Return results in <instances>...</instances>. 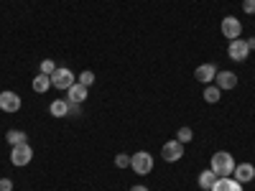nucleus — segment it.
I'll return each instance as SVG.
<instances>
[{
	"mask_svg": "<svg viewBox=\"0 0 255 191\" xmlns=\"http://www.w3.org/2000/svg\"><path fill=\"white\" fill-rule=\"evenodd\" d=\"M235 158H232L227 151H217L215 156H212V161H209V168L215 171L220 179H225V176H232V171H235Z\"/></svg>",
	"mask_w": 255,
	"mask_h": 191,
	"instance_id": "nucleus-1",
	"label": "nucleus"
},
{
	"mask_svg": "<svg viewBox=\"0 0 255 191\" xmlns=\"http://www.w3.org/2000/svg\"><path fill=\"white\" fill-rule=\"evenodd\" d=\"M74 82H77V77H74V72L69 67H56L54 74H51V87H56L61 92H67Z\"/></svg>",
	"mask_w": 255,
	"mask_h": 191,
	"instance_id": "nucleus-2",
	"label": "nucleus"
},
{
	"mask_svg": "<svg viewBox=\"0 0 255 191\" xmlns=\"http://www.w3.org/2000/svg\"><path fill=\"white\" fill-rule=\"evenodd\" d=\"M130 168H133L138 176L151 174V171H153V156H151V153H145V151L133 153V156H130Z\"/></svg>",
	"mask_w": 255,
	"mask_h": 191,
	"instance_id": "nucleus-3",
	"label": "nucleus"
},
{
	"mask_svg": "<svg viewBox=\"0 0 255 191\" xmlns=\"http://www.w3.org/2000/svg\"><path fill=\"white\" fill-rule=\"evenodd\" d=\"M33 161V148L28 143H20L10 148V163L13 166H28Z\"/></svg>",
	"mask_w": 255,
	"mask_h": 191,
	"instance_id": "nucleus-4",
	"label": "nucleus"
},
{
	"mask_svg": "<svg viewBox=\"0 0 255 191\" xmlns=\"http://www.w3.org/2000/svg\"><path fill=\"white\" fill-rule=\"evenodd\" d=\"M161 156H163L166 163H176V161H181V156H184V143H179V140H168V143L161 148Z\"/></svg>",
	"mask_w": 255,
	"mask_h": 191,
	"instance_id": "nucleus-5",
	"label": "nucleus"
},
{
	"mask_svg": "<svg viewBox=\"0 0 255 191\" xmlns=\"http://www.w3.org/2000/svg\"><path fill=\"white\" fill-rule=\"evenodd\" d=\"M222 36H227L230 41H235V38H240V33H243V23L235 18V15H225L222 18Z\"/></svg>",
	"mask_w": 255,
	"mask_h": 191,
	"instance_id": "nucleus-6",
	"label": "nucleus"
},
{
	"mask_svg": "<svg viewBox=\"0 0 255 191\" xmlns=\"http://www.w3.org/2000/svg\"><path fill=\"white\" fill-rule=\"evenodd\" d=\"M227 56L232 61H245L250 56V49H248V41L243 38H235V41H230V46H227Z\"/></svg>",
	"mask_w": 255,
	"mask_h": 191,
	"instance_id": "nucleus-7",
	"label": "nucleus"
},
{
	"mask_svg": "<svg viewBox=\"0 0 255 191\" xmlns=\"http://www.w3.org/2000/svg\"><path fill=\"white\" fill-rule=\"evenodd\" d=\"M0 110H3V112H18V110H20V97H18V92H10V90L0 92Z\"/></svg>",
	"mask_w": 255,
	"mask_h": 191,
	"instance_id": "nucleus-8",
	"label": "nucleus"
},
{
	"mask_svg": "<svg viewBox=\"0 0 255 191\" xmlns=\"http://www.w3.org/2000/svg\"><path fill=\"white\" fill-rule=\"evenodd\" d=\"M232 179H238L240 184H250L255 179V166L253 163H238L235 171H232Z\"/></svg>",
	"mask_w": 255,
	"mask_h": 191,
	"instance_id": "nucleus-9",
	"label": "nucleus"
},
{
	"mask_svg": "<svg viewBox=\"0 0 255 191\" xmlns=\"http://www.w3.org/2000/svg\"><path fill=\"white\" fill-rule=\"evenodd\" d=\"M90 87H84V84H79V82H74L72 87L67 90V102H77V104H82L84 99L90 97V92H87Z\"/></svg>",
	"mask_w": 255,
	"mask_h": 191,
	"instance_id": "nucleus-10",
	"label": "nucleus"
},
{
	"mask_svg": "<svg viewBox=\"0 0 255 191\" xmlns=\"http://www.w3.org/2000/svg\"><path fill=\"white\" fill-rule=\"evenodd\" d=\"M215 84H217L220 90H235L238 87V74L235 72H217Z\"/></svg>",
	"mask_w": 255,
	"mask_h": 191,
	"instance_id": "nucleus-11",
	"label": "nucleus"
},
{
	"mask_svg": "<svg viewBox=\"0 0 255 191\" xmlns=\"http://www.w3.org/2000/svg\"><path fill=\"white\" fill-rule=\"evenodd\" d=\"M194 77L202 84H212V82H215V77H217V67H215V64H202V67H197Z\"/></svg>",
	"mask_w": 255,
	"mask_h": 191,
	"instance_id": "nucleus-12",
	"label": "nucleus"
},
{
	"mask_svg": "<svg viewBox=\"0 0 255 191\" xmlns=\"http://www.w3.org/2000/svg\"><path fill=\"white\" fill-rule=\"evenodd\" d=\"M212 191H243V184L232 176H225V179H217V184L212 186Z\"/></svg>",
	"mask_w": 255,
	"mask_h": 191,
	"instance_id": "nucleus-13",
	"label": "nucleus"
},
{
	"mask_svg": "<svg viewBox=\"0 0 255 191\" xmlns=\"http://www.w3.org/2000/svg\"><path fill=\"white\" fill-rule=\"evenodd\" d=\"M217 174L215 171H212V168H207V171H202L199 174V179H197V184H199V189H204V191H212V186H215L217 184Z\"/></svg>",
	"mask_w": 255,
	"mask_h": 191,
	"instance_id": "nucleus-14",
	"label": "nucleus"
},
{
	"mask_svg": "<svg viewBox=\"0 0 255 191\" xmlns=\"http://www.w3.org/2000/svg\"><path fill=\"white\" fill-rule=\"evenodd\" d=\"M51 90V77H46V74H38L36 79H33V92H38V95H46Z\"/></svg>",
	"mask_w": 255,
	"mask_h": 191,
	"instance_id": "nucleus-15",
	"label": "nucleus"
},
{
	"mask_svg": "<svg viewBox=\"0 0 255 191\" xmlns=\"http://www.w3.org/2000/svg\"><path fill=\"white\" fill-rule=\"evenodd\" d=\"M67 107H69L67 99H54L49 104V112H51V117H67Z\"/></svg>",
	"mask_w": 255,
	"mask_h": 191,
	"instance_id": "nucleus-16",
	"label": "nucleus"
},
{
	"mask_svg": "<svg viewBox=\"0 0 255 191\" xmlns=\"http://www.w3.org/2000/svg\"><path fill=\"white\" fill-rule=\"evenodd\" d=\"M204 102H209V104H215V102H220V97H222V90L217 87V84H207L204 87Z\"/></svg>",
	"mask_w": 255,
	"mask_h": 191,
	"instance_id": "nucleus-17",
	"label": "nucleus"
},
{
	"mask_svg": "<svg viewBox=\"0 0 255 191\" xmlns=\"http://www.w3.org/2000/svg\"><path fill=\"white\" fill-rule=\"evenodd\" d=\"M26 138H28V135H26L23 130H8V133H5V140H8L10 148H13V145H20V143H28Z\"/></svg>",
	"mask_w": 255,
	"mask_h": 191,
	"instance_id": "nucleus-18",
	"label": "nucleus"
},
{
	"mask_svg": "<svg viewBox=\"0 0 255 191\" xmlns=\"http://www.w3.org/2000/svg\"><path fill=\"white\" fill-rule=\"evenodd\" d=\"M77 82H79V84H84V87H90V84H95V72L84 69V72L77 77Z\"/></svg>",
	"mask_w": 255,
	"mask_h": 191,
	"instance_id": "nucleus-19",
	"label": "nucleus"
},
{
	"mask_svg": "<svg viewBox=\"0 0 255 191\" xmlns=\"http://www.w3.org/2000/svg\"><path fill=\"white\" fill-rule=\"evenodd\" d=\"M191 138H194L191 127H179V133H176V140L179 143H191Z\"/></svg>",
	"mask_w": 255,
	"mask_h": 191,
	"instance_id": "nucleus-20",
	"label": "nucleus"
},
{
	"mask_svg": "<svg viewBox=\"0 0 255 191\" xmlns=\"http://www.w3.org/2000/svg\"><path fill=\"white\" fill-rule=\"evenodd\" d=\"M38 69H41V74L51 77V74H54V69H56V64H54L51 59H44V61H41V67H38Z\"/></svg>",
	"mask_w": 255,
	"mask_h": 191,
	"instance_id": "nucleus-21",
	"label": "nucleus"
},
{
	"mask_svg": "<svg viewBox=\"0 0 255 191\" xmlns=\"http://www.w3.org/2000/svg\"><path fill=\"white\" fill-rule=\"evenodd\" d=\"M115 166L118 168H128V166H130V156H128V153H118L115 156Z\"/></svg>",
	"mask_w": 255,
	"mask_h": 191,
	"instance_id": "nucleus-22",
	"label": "nucleus"
},
{
	"mask_svg": "<svg viewBox=\"0 0 255 191\" xmlns=\"http://www.w3.org/2000/svg\"><path fill=\"white\" fill-rule=\"evenodd\" d=\"M67 117H82V107L77 102H69V107H67Z\"/></svg>",
	"mask_w": 255,
	"mask_h": 191,
	"instance_id": "nucleus-23",
	"label": "nucleus"
},
{
	"mask_svg": "<svg viewBox=\"0 0 255 191\" xmlns=\"http://www.w3.org/2000/svg\"><path fill=\"white\" fill-rule=\"evenodd\" d=\"M243 10H245L248 15H253V13H255V0H243Z\"/></svg>",
	"mask_w": 255,
	"mask_h": 191,
	"instance_id": "nucleus-24",
	"label": "nucleus"
},
{
	"mask_svg": "<svg viewBox=\"0 0 255 191\" xmlns=\"http://www.w3.org/2000/svg\"><path fill=\"white\" fill-rule=\"evenodd\" d=\"M0 191H13V181L10 179H0Z\"/></svg>",
	"mask_w": 255,
	"mask_h": 191,
	"instance_id": "nucleus-25",
	"label": "nucleus"
},
{
	"mask_svg": "<svg viewBox=\"0 0 255 191\" xmlns=\"http://www.w3.org/2000/svg\"><path fill=\"white\" fill-rule=\"evenodd\" d=\"M130 191H148V186H140V184H135V186H133Z\"/></svg>",
	"mask_w": 255,
	"mask_h": 191,
	"instance_id": "nucleus-26",
	"label": "nucleus"
},
{
	"mask_svg": "<svg viewBox=\"0 0 255 191\" xmlns=\"http://www.w3.org/2000/svg\"><path fill=\"white\" fill-rule=\"evenodd\" d=\"M248 49H250V51L255 49V38H248Z\"/></svg>",
	"mask_w": 255,
	"mask_h": 191,
	"instance_id": "nucleus-27",
	"label": "nucleus"
}]
</instances>
